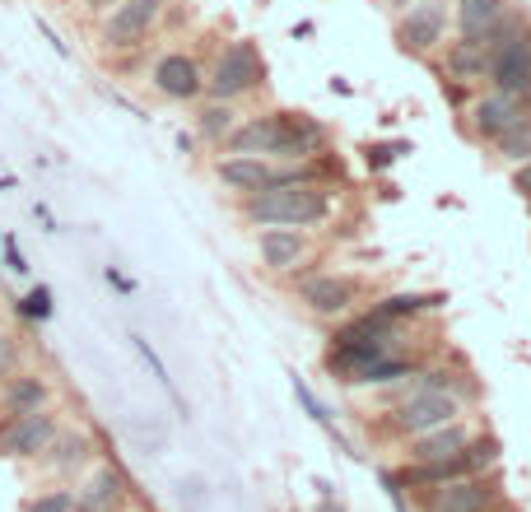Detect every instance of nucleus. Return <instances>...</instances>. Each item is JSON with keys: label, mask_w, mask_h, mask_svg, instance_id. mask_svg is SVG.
<instances>
[{"label": "nucleus", "mask_w": 531, "mask_h": 512, "mask_svg": "<svg viewBox=\"0 0 531 512\" xmlns=\"http://www.w3.org/2000/svg\"><path fill=\"white\" fill-rule=\"evenodd\" d=\"M56 429H61L56 405L33 410V415H0V457L5 461H38L42 452L52 447Z\"/></svg>", "instance_id": "obj_7"}, {"label": "nucleus", "mask_w": 531, "mask_h": 512, "mask_svg": "<svg viewBox=\"0 0 531 512\" xmlns=\"http://www.w3.org/2000/svg\"><path fill=\"white\" fill-rule=\"evenodd\" d=\"M336 210V191L322 182H289V187H266L243 201V215L257 229H322Z\"/></svg>", "instance_id": "obj_2"}, {"label": "nucleus", "mask_w": 531, "mask_h": 512, "mask_svg": "<svg viewBox=\"0 0 531 512\" xmlns=\"http://www.w3.org/2000/svg\"><path fill=\"white\" fill-rule=\"evenodd\" d=\"M522 112H527V103H518V98H504V94H480L471 108H466V126H471V135H476L480 145H490L499 131H508V126L518 122Z\"/></svg>", "instance_id": "obj_17"}, {"label": "nucleus", "mask_w": 531, "mask_h": 512, "mask_svg": "<svg viewBox=\"0 0 531 512\" xmlns=\"http://www.w3.org/2000/svg\"><path fill=\"white\" fill-rule=\"evenodd\" d=\"M303 308L313 312L317 322H336V317H350L364 298V280L359 275H341V270H317L299 284Z\"/></svg>", "instance_id": "obj_8"}, {"label": "nucleus", "mask_w": 531, "mask_h": 512, "mask_svg": "<svg viewBox=\"0 0 531 512\" xmlns=\"http://www.w3.org/2000/svg\"><path fill=\"white\" fill-rule=\"evenodd\" d=\"M490 149H494V159L499 163H527L531 159V112H522L508 131L494 135Z\"/></svg>", "instance_id": "obj_22"}, {"label": "nucleus", "mask_w": 531, "mask_h": 512, "mask_svg": "<svg viewBox=\"0 0 531 512\" xmlns=\"http://www.w3.org/2000/svg\"><path fill=\"white\" fill-rule=\"evenodd\" d=\"M38 461L52 475L70 480V475H84L98 461V443H94V433H89V429H70V424H61L56 438H52V447H47Z\"/></svg>", "instance_id": "obj_11"}, {"label": "nucleus", "mask_w": 531, "mask_h": 512, "mask_svg": "<svg viewBox=\"0 0 531 512\" xmlns=\"http://www.w3.org/2000/svg\"><path fill=\"white\" fill-rule=\"evenodd\" d=\"M308 252H313V238L303 229H257V256L271 275H289L308 261Z\"/></svg>", "instance_id": "obj_16"}, {"label": "nucleus", "mask_w": 531, "mask_h": 512, "mask_svg": "<svg viewBox=\"0 0 531 512\" xmlns=\"http://www.w3.org/2000/svg\"><path fill=\"white\" fill-rule=\"evenodd\" d=\"M471 424H462V419H452V424H443V429H429V433H415V438H406L410 443V466H438V461L457 457L466 443H471Z\"/></svg>", "instance_id": "obj_18"}, {"label": "nucleus", "mask_w": 531, "mask_h": 512, "mask_svg": "<svg viewBox=\"0 0 531 512\" xmlns=\"http://www.w3.org/2000/svg\"><path fill=\"white\" fill-rule=\"evenodd\" d=\"M238 122H243L238 103H219V98H205L201 108H196V131L205 135V145H224Z\"/></svg>", "instance_id": "obj_21"}, {"label": "nucleus", "mask_w": 531, "mask_h": 512, "mask_svg": "<svg viewBox=\"0 0 531 512\" xmlns=\"http://www.w3.org/2000/svg\"><path fill=\"white\" fill-rule=\"evenodd\" d=\"M150 84L154 94L168 98V103H201L205 98V70L196 56L187 52H164L150 66Z\"/></svg>", "instance_id": "obj_10"}, {"label": "nucleus", "mask_w": 531, "mask_h": 512, "mask_svg": "<svg viewBox=\"0 0 531 512\" xmlns=\"http://www.w3.org/2000/svg\"><path fill=\"white\" fill-rule=\"evenodd\" d=\"M19 312H24L28 322H47V317H52V289H47V284L28 289L24 303H19Z\"/></svg>", "instance_id": "obj_25"}, {"label": "nucleus", "mask_w": 531, "mask_h": 512, "mask_svg": "<svg viewBox=\"0 0 531 512\" xmlns=\"http://www.w3.org/2000/svg\"><path fill=\"white\" fill-rule=\"evenodd\" d=\"M126 508V480L117 466L108 461H94L89 471L80 475V489H75V512H122Z\"/></svg>", "instance_id": "obj_12"}, {"label": "nucleus", "mask_w": 531, "mask_h": 512, "mask_svg": "<svg viewBox=\"0 0 531 512\" xmlns=\"http://www.w3.org/2000/svg\"><path fill=\"white\" fill-rule=\"evenodd\" d=\"M485 47H490L485 84H490L494 94L527 103V98H531V24H522V19H513V14H504V19L490 28Z\"/></svg>", "instance_id": "obj_3"}, {"label": "nucleus", "mask_w": 531, "mask_h": 512, "mask_svg": "<svg viewBox=\"0 0 531 512\" xmlns=\"http://www.w3.org/2000/svg\"><path fill=\"white\" fill-rule=\"evenodd\" d=\"M466 415V396L457 387H438V391H406L392 405V433L396 438H415V433L443 429L452 419Z\"/></svg>", "instance_id": "obj_4"}, {"label": "nucleus", "mask_w": 531, "mask_h": 512, "mask_svg": "<svg viewBox=\"0 0 531 512\" xmlns=\"http://www.w3.org/2000/svg\"><path fill=\"white\" fill-rule=\"evenodd\" d=\"M0 247H5V266H10L14 275H28V261H24V252H19V243H14L10 233L0 238Z\"/></svg>", "instance_id": "obj_26"}, {"label": "nucleus", "mask_w": 531, "mask_h": 512, "mask_svg": "<svg viewBox=\"0 0 531 512\" xmlns=\"http://www.w3.org/2000/svg\"><path fill=\"white\" fill-rule=\"evenodd\" d=\"M112 5H117V0H84V10H89V14H108Z\"/></svg>", "instance_id": "obj_28"}, {"label": "nucleus", "mask_w": 531, "mask_h": 512, "mask_svg": "<svg viewBox=\"0 0 531 512\" xmlns=\"http://www.w3.org/2000/svg\"><path fill=\"white\" fill-rule=\"evenodd\" d=\"M261 84H266V66L252 42H229L215 56V66L205 70V98H219V103H243Z\"/></svg>", "instance_id": "obj_5"}, {"label": "nucleus", "mask_w": 531, "mask_h": 512, "mask_svg": "<svg viewBox=\"0 0 531 512\" xmlns=\"http://www.w3.org/2000/svg\"><path fill=\"white\" fill-rule=\"evenodd\" d=\"M215 177L219 187L233 191V196H257V191L275 187V163L257 159V154H219L215 159Z\"/></svg>", "instance_id": "obj_13"}, {"label": "nucleus", "mask_w": 531, "mask_h": 512, "mask_svg": "<svg viewBox=\"0 0 531 512\" xmlns=\"http://www.w3.org/2000/svg\"><path fill=\"white\" fill-rule=\"evenodd\" d=\"M224 154H257L271 163H308L322 159V126L303 122L299 112H261L233 126Z\"/></svg>", "instance_id": "obj_1"}, {"label": "nucleus", "mask_w": 531, "mask_h": 512, "mask_svg": "<svg viewBox=\"0 0 531 512\" xmlns=\"http://www.w3.org/2000/svg\"><path fill=\"white\" fill-rule=\"evenodd\" d=\"M485 512H518V508H485Z\"/></svg>", "instance_id": "obj_29"}, {"label": "nucleus", "mask_w": 531, "mask_h": 512, "mask_svg": "<svg viewBox=\"0 0 531 512\" xmlns=\"http://www.w3.org/2000/svg\"><path fill=\"white\" fill-rule=\"evenodd\" d=\"M513 191L531 201V159L527 163H513Z\"/></svg>", "instance_id": "obj_27"}, {"label": "nucleus", "mask_w": 531, "mask_h": 512, "mask_svg": "<svg viewBox=\"0 0 531 512\" xmlns=\"http://www.w3.org/2000/svg\"><path fill=\"white\" fill-rule=\"evenodd\" d=\"M24 512H75V489H66V485L38 489V494L24 503Z\"/></svg>", "instance_id": "obj_23"}, {"label": "nucleus", "mask_w": 531, "mask_h": 512, "mask_svg": "<svg viewBox=\"0 0 531 512\" xmlns=\"http://www.w3.org/2000/svg\"><path fill=\"white\" fill-rule=\"evenodd\" d=\"M19 368H24V340L14 336V331H5V326H0V382L14 378Z\"/></svg>", "instance_id": "obj_24"}, {"label": "nucleus", "mask_w": 531, "mask_h": 512, "mask_svg": "<svg viewBox=\"0 0 531 512\" xmlns=\"http://www.w3.org/2000/svg\"><path fill=\"white\" fill-rule=\"evenodd\" d=\"M508 14V0H457L452 5V24L462 38H490V28Z\"/></svg>", "instance_id": "obj_20"}, {"label": "nucleus", "mask_w": 531, "mask_h": 512, "mask_svg": "<svg viewBox=\"0 0 531 512\" xmlns=\"http://www.w3.org/2000/svg\"><path fill=\"white\" fill-rule=\"evenodd\" d=\"M499 499V485L490 475H466V480H448V485H434V499L429 512H485Z\"/></svg>", "instance_id": "obj_14"}, {"label": "nucleus", "mask_w": 531, "mask_h": 512, "mask_svg": "<svg viewBox=\"0 0 531 512\" xmlns=\"http://www.w3.org/2000/svg\"><path fill=\"white\" fill-rule=\"evenodd\" d=\"M485 61H490V47H485V42L457 38L448 52H443V75L457 84H476V80H485Z\"/></svg>", "instance_id": "obj_19"}, {"label": "nucleus", "mask_w": 531, "mask_h": 512, "mask_svg": "<svg viewBox=\"0 0 531 512\" xmlns=\"http://www.w3.org/2000/svg\"><path fill=\"white\" fill-rule=\"evenodd\" d=\"M448 24H452V5H443V0H420V5H410V10L401 14L396 42H401L410 56H429L443 47Z\"/></svg>", "instance_id": "obj_9"}, {"label": "nucleus", "mask_w": 531, "mask_h": 512, "mask_svg": "<svg viewBox=\"0 0 531 512\" xmlns=\"http://www.w3.org/2000/svg\"><path fill=\"white\" fill-rule=\"evenodd\" d=\"M56 401V387L38 368H19L14 378L0 382V415H33Z\"/></svg>", "instance_id": "obj_15"}, {"label": "nucleus", "mask_w": 531, "mask_h": 512, "mask_svg": "<svg viewBox=\"0 0 531 512\" xmlns=\"http://www.w3.org/2000/svg\"><path fill=\"white\" fill-rule=\"evenodd\" d=\"M164 5L168 0H117L103 24H98V47L103 52H136L140 42L154 33V24L164 19Z\"/></svg>", "instance_id": "obj_6"}]
</instances>
